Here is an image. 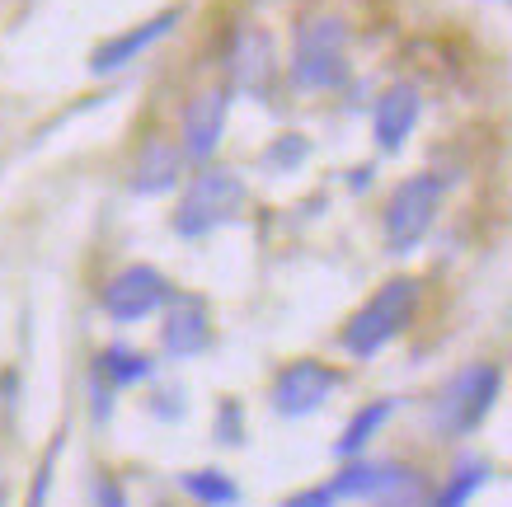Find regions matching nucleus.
Instances as JSON below:
<instances>
[{"instance_id": "10", "label": "nucleus", "mask_w": 512, "mask_h": 507, "mask_svg": "<svg viewBox=\"0 0 512 507\" xmlns=\"http://www.w3.org/2000/svg\"><path fill=\"white\" fill-rule=\"evenodd\" d=\"M174 24H179V10H160L156 19L137 24L132 33H118V38H109V43H104L90 57V71H99V76H104V71H118V66H127L132 57H137V52H146L151 43H160V38H165Z\"/></svg>"}, {"instance_id": "7", "label": "nucleus", "mask_w": 512, "mask_h": 507, "mask_svg": "<svg viewBox=\"0 0 512 507\" xmlns=\"http://www.w3.org/2000/svg\"><path fill=\"white\" fill-rule=\"evenodd\" d=\"M334 385H339V371L301 357V362L278 371V381H273V409L282 418H306L334 395Z\"/></svg>"}, {"instance_id": "6", "label": "nucleus", "mask_w": 512, "mask_h": 507, "mask_svg": "<svg viewBox=\"0 0 512 507\" xmlns=\"http://www.w3.org/2000/svg\"><path fill=\"white\" fill-rule=\"evenodd\" d=\"M170 296H174V287L165 282V273L146 268V263H132V268H123L118 277H109L104 310H109L118 324H132V320L156 315L160 306H170Z\"/></svg>"}, {"instance_id": "11", "label": "nucleus", "mask_w": 512, "mask_h": 507, "mask_svg": "<svg viewBox=\"0 0 512 507\" xmlns=\"http://www.w3.org/2000/svg\"><path fill=\"white\" fill-rule=\"evenodd\" d=\"M414 123H419V90H414V85H390L372 108L376 141H381L386 151H395V146L414 132Z\"/></svg>"}, {"instance_id": "16", "label": "nucleus", "mask_w": 512, "mask_h": 507, "mask_svg": "<svg viewBox=\"0 0 512 507\" xmlns=\"http://www.w3.org/2000/svg\"><path fill=\"white\" fill-rule=\"evenodd\" d=\"M179 484H184V493H193L202 507H235L240 503L235 479L221 475V470H193V475H184Z\"/></svg>"}, {"instance_id": "8", "label": "nucleus", "mask_w": 512, "mask_h": 507, "mask_svg": "<svg viewBox=\"0 0 512 507\" xmlns=\"http://www.w3.org/2000/svg\"><path fill=\"white\" fill-rule=\"evenodd\" d=\"M226 113H231V94L207 90L198 94L184 113V160H207L217 151L221 132H226Z\"/></svg>"}, {"instance_id": "5", "label": "nucleus", "mask_w": 512, "mask_h": 507, "mask_svg": "<svg viewBox=\"0 0 512 507\" xmlns=\"http://www.w3.org/2000/svg\"><path fill=\"white\" fill-rule=\"evenodd\" d=\"M498 367L494 362H475V367H466L456 381L442 390V400H437L433 409V428L437 432H470L480 428L484 414H489V404H494L498 395Z\"/></svg>"}, {"instance_id": "23", "label": "nucleus", "mask_w": 512, "mask_h": 507, "mask_svg": "<svg viewBox=\"0 0 512 507\" xmlns=\"http://www.w3.org/2000/svg\"><path fill=\"white\" fill-rule=\"evenodd\" d=\"M287 507H334V493L329 489H306V493H296V498H287Z\"/></svg>"}, {"instance_id": "3", "label": "nucleus", "mask_w": 512, "mask_h": 507, "mask_svg": "<svg viewBox=\"0 0 512 507\" xmlns=\"http://www.w3.org/2000/svg\"><path fill=\"white\" fill-rule=\"evenodd\" d=\"M296 90H329L343 80V24L329 15H315L296 29V57H292Z\"/></svg>"}, {"instance_id": "15", "label": "nucleus", "mask_w": 512, "mask_h": 507, "mask_svg": "<svg viewBox=\"0 0 512 507\" xmlns=\"http://www.w3.org/2000/svg\"><path fill=\"white\" fill-rule=\"evenodd\" d=\"M390 414H395V400H376V404H367V409H357L353 423L343 428V437H339V446H334V451H339L343 461H357V456L367 451V442H372L376 432H381V423H386Z\"/></svg>"}, {"instance_id": "21", "label": "nucleus", "mask_w": 512, "mask_h": 507, "mask_svg": "<svg viewBox=\"0 0 512 507\" xmlns=\"http://www.w3.org/2000/svg\"><path fill=\"white\" fill-rule=\"evenodd\" d=\"M94 503L99 507H127L123 484H118V479H99V484H94Z\"/></svg>"}, {"instance_id": "20", "label": "nucleus", "mask_w": 512, "mask_h": 507, "mask_svg": "<svg viewBox=\"0 0 512 507\" xmlns=\"http://www.w3.org/2000/svg\"><path fill=\"white\" fill-rule=\"evenodd\" d=\"M217 437L226 446H240V409H235V404H226L217 414Z\"/></svg>"}, {"instance_id": "19", "label": "nucleus", "mask_w": 512, "mask_h": 507, "mask_svg": "<svg viewBox=\"0 0 512 507\" xmlns=\"http://www.w3.org/2000/svg\"><path fill=\"white\" fill-rule=\"evenodd\" d=\"M381 507H428L423 479L414 475V470H400V475L386 484V493H381Z\"/></svg>"}, {"instance_id": "17", "label": "nucleus", "mask_w": 512, "mask_h": 507, "mask_svg": "<svg viewBox=\"0 0 512 507\" xmlns=\"http://www.w3.org/2000/svg\"><path fill=\"white\" fill-rule=\"evenodd\" d=\"M484 484H489V465H484V461H461V465H456V475L447 479V489L437 493L428 507H466L470 498L484 489Z\"/></svg>"}, {"instance_id": "9", "label": "nucleus", "mask_w": 512, "mask_h": 507, "mask_svg": "<svg viewBox=\"0 0 512 507\" xmlns=\"http://www.w3.org/2000/svg\"><path fill=\"white\" fill-rule=\"evenodd\" d=\"M160 343L170 357H198L212 348V320H207V306L198 296H179L170 310V320L160 329Z\"/></svg>"}, {"instance_id": "18", "label": "nucleus", "mask_w": 512, "mask_h": 507, "mask_svg": "<svg viewBox=\"0 0 512 507\" xmlns=\"http://www.w3.org/2000/svg\"><path fill=\"white\" fill-rule=\"evenodd\" d=\"M99 376H109L113 385H137L151 376V362L132 348H109V353L99 357Z\"/></svg>"}, {"instance_id": "22", "label": "nucleus", "mask_w": 512, "mask_h": 507, "mask_svg": "<svg viewBox=\"0 0 512 507\" xmlns=\"http://www.w3.org/2000/svg\"><path fill=\"white\" fill-rule=\"evenodd\" d=\"M52 461H57V451L43 461V470H38V484H33V493H29V507H43L47 503V489H52Z\"/></svg>"}, {"instance_id": "13", "label": "nucleus", "mask_w": 512, "mask_h": 507, "mask_svg": "<svg viewBox=\"0 0 512 507\" xmlns=\"http://www.w3.org/2000/svg\"><path fill=\"white\" fill-rule=\"evenodd\" d=\"M179 174H184V151L174 141H146V151L137 160V174H132V188L156 198V193H170L179 184Z\"/></svg>"}, {"instance_id": "1", "label": "nucleus", "mask_w": 512, "mask_h": 507, "mask_svg": "<svg viewBox=\"0 0 512 507\" xmlns=\"http://www.w3.org/2000/svg\"><path fill=\"white\" fill-rule=\"evenodd\" d=\"M414 301H419V282H414V277H395V282H386V287H381V292L348 320V329H343V348H348L353 357H376L390 338L409 324Z\"/></svg>"}, {"instance_id": "2", "label": "nucleus", "mask_w": 512, "mask_h": 507, "mask_svg": "<svg viewBox=\"0 0 512 507\" xmlns=\"http://www.w3.org/2000/svg\"><path fill=\"white\" fill-rule=\"evenodd\" d=\"M245 202V184L231 169H202L198 179L188 184L184 202H179V216H174V231L184 240H198V235L217 231L221 221H231Z\"/></svg>"}, {"instance_id": "14", "label": "nucleus", "mask_w": 512, "mask_h": 507, "mask_svg": "<svg viewBox=\"0 0 512 507\" xmlns=\"http://www.w3.org/2000/svg\"><path fill=\"white\" fill-rule=\"evenodd\" d=\"M395 475H400V465H390V461H348L334 475L329 493L334 498H381Z\"/></svg>"}, {"instance_id": "4", "label": "nucleus", "mask_w": 512, "mask_h": 507, "mask_svg": "<svg viewBox=\"0 0 512 507\" xmlns=\"http://www.w3.org/2000/svg\"><path fill=\"white\" fill-rule=\"evenodd\" d=\"M442 193H447V184H442L437 174H419V179H409V184L395 188V198L386 202V249L390 254H409V249L428 235Z\"/></svg>"}, {"instance_id": "12", "label": "nucleus", "mask_w": 512, "mask_h": 507, "mask_svg": "<svg viewBox=\"0 0 512 507\" xmlns=\"http://www.w3.org/2000/svg\"><path fill=\"white\" fill-rule=\"evenodd\" d=\"M231 76H235V85H240V90H249V94L268 90V80H273V43H268V33H259V29H240V33H235Z\"/></svg>"}]
</instances>
